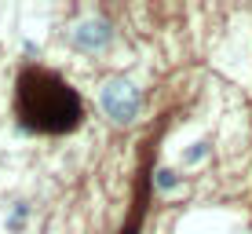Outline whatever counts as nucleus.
I'll return each mask as SVG.
<instances>
[{"label":"nucleus","mask_w":252,"mask_h":234,"mask_svg":"<svg viewBox=\"0 0 252 234\" xmlns=\"http://www.w3.org/2000/svg\"><path fill=\"white\" fill-rule=\"evenodd\" d=\"M154 187L161 190H179V172L176 168H158V176H154Z\"/></svg>","instance_id":"nucleus-3"},{"label":"nucleus","mask_w":252,"mask_h":234,"mask_svg":"<svg viewBox=\"0 0 252 234\" xmlns=\"http://www.w3.org/2000/svg\"><path fill=\"white\" fill-rule=\"evenodd\" d=\"M208 158V143H194V146H190V150L183 154V161L187 165H197V161H205Z\"/></svg>","instance_id":"nucleus-4"},{"label":"nucleus","mask_w":252,"mask_h":234,"mask_svg":"<svg viewBox=\"0 0 252 234\" xmlns=\"http://www.w3.org/2000/svg\"><path fill=\"white\" fill-rule=\"evenodd\" d=\"M22 220H26V205H19V209H15V216H11V220H7V227L15 231V227H19Z\"/></svg>","instance_id":"nucleus-5"},{"label":"nucleus","mask_w":252,"mask_h":234,"mask_svg":"<svg viewBox=\"0 0 252 234\" xmlns=\"http://www.w3.org/2000/svg\"><path fill=\"white\" fill-rule=\"evenodd\" d=\"M99 106L102 114L110 121H117V125H132L139 117V106H143V95H139L135 84L128 81H106L99 92Z\"/></svg>","instance_id":"nucleus-1"},{"label":"nucleus","mask_w":252,"mask_h":234,"mask_svg":"<svg viewBox=\"0 0 252 234\" xmlns=\"http://www.w3.org/2000/svg\"><path fill=\"white\" fill-rule=\"evenodd\" d=\"M110 40H114V30L102 19H88L73 30V44L81 51H102V48H110Z\"/></svg>","instance_id":"nucleus-2"}]
</instances>
